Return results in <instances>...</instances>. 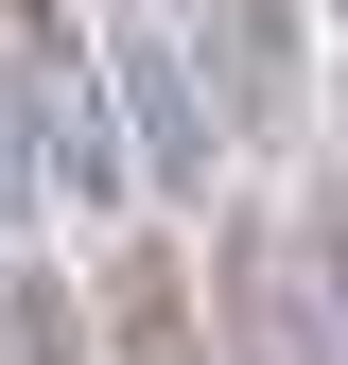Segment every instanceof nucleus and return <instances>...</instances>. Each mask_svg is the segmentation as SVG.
I'll list each match as a JSON object with an SVG mask.
<instances>
[{
	"label": "nucleus",
	"instance_id": "1",
	"mask_svg": "<svg viewBox=\"0 0 348 365\" xmlns=\"http://www.w3.org/2000/svg\"><path fill=\"white\" fill-rule=\"evenodd\" d=\"M0 157L35 192H122V140H105V70H87L70 0H0Z\"/></svg>",
	"mask_w": 348,
	"mask_h": 365
},
{
	"label": "nucleus",
	"instance_id": "2",
	"mask_svg": "<svg viewBox=\"0 0 348 365\" xmlns=\"http://www.w3.org/2000/svg\"><path fill=\"white\" fill-rule=\"evenodd\" d=\"M227 365H348V244L331 226H227Z\"/></svg>",
	"mask_w": 348,
	"mask_h": 365
},
{
	"label": "nucleus",
	"instance_id": "3",
	"mask_svg": "<svg viewBox=\"0 0 348 365\" xmlns=\"http://www.w3.org/2000/svg\"><path fill=\"white\" fill-rule=\"evenodd\" d=\"M192 18V53L227 70V122H279L296 105V0H174Z\"/></svg>",
	"mask_w": 348,
	"mask_h": 365
},
{
	"label": "nucleus",
	"instance_id": "4",
	"mask_svg": "<svg viewBox=\"0 0 348 365\" xmlns=\"http://www.w3.org/2000/svg\"><path fill=\"white\" fill-rule=\"evenodd\" d=\"M105 348L122 365H209V313H192V279H174V244H122L105 261Z\"/></svg>",
	"mask_w": 348,
	"mask_h": 365
},
{
	"label": "nucleus",
	"instance_id": "5",
	"mask_svg": "<svg viewBox=\"0 0 348 365\" xmlns=\"http://www.w3.org/2000/svg\"><path fill=\"white\" fill-rule=\"evenodd\" d=\"M0 348H18V365H87V331H70V296L35 279V261L0 279Z\"/></svg>",
	"mask_w": 348,
	"mask_h": 365
}]
</instances>
